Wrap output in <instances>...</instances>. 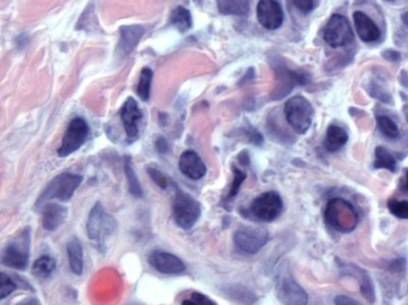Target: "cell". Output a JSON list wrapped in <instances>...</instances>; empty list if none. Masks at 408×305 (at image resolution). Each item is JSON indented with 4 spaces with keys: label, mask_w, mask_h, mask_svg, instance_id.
<instances>
[{
    "label": "cell",
    "mask_w": 408,
    "mask_h": 305,
    "mask_svg": "<svg viewBox=\"0 0 408 305\" xmlns=\"http://www.w3.org/2000/svg\"><path fill=\"white\" fill-rule=\"evenodd\" d=\"M89 126L87 122L82 117H75L71 120L65 133L58 154L61 158L69 156L77 152L87 141Z\"/></svg>",
    "instance_id": "cell-7"
},
{
    "label": "cell",
    "mask_w": 408,
    "mask_h": 305,
    "mask_svg": "<svg viewBox=\"0 0 408 305\" xmlns=\"http://www.w3.org/2000/svg\"><path fill=\"white\" fill-rule=\"evenodd\" d=\"M284 112L287 122L296 133L299 135L308 133L314 116L312 104L308 99L302 96L292 97L285 104Z\"/></svg>",
    "instance_id": "cell-6"
},
{
    "label": "cell",
    "mask_w": 408,
    "mask_h": 305,
    "mask_svg": "<svg viewBox=\"0 0 408 305\" xmlns=\"http://www.w3.org/2000/svg\"><path fill=\"white\" fill-rule=\"evenodd\" d=\"M232 171H233V182H232L231 188H230L229 194H228L227 200L232 201L236 198L240 190L241 185H242L244 180L246 179V173L241 171L240 169L237 168L236 166H232Z\"/></svg>",
    "instance_id": "cell-30"
},
{
    "label": "cell",
    "mask_w": 408,
    "mask_h": 305,
    "mask_svg": "<svg viewBox=\"0 0 408 305\" xmlns=\"http://www.w3.org/2000/svg\"><path fill=\"white\" fill-rule=\"evenodd\" d=\"M143 118V113L138 103L132 97H129L122 104L120 109V120L124 124L129 143L136 141L139 135V124Z\"/></svg>",
    "instance_id": "cell-12"
},
{
    "label": "cell",
    "mask_w": 408,
    "mask_h": 305,
    "mask_svg": "<svg viewBox=\"0 0 408 305\" xmlns=\"http://www.w3.org/2000/svg\"><path fill=\"white\" fill-rule=\"evenodd\" d=\"M403 188H405V190H408V170L407 171V174H405V183H403Z\"/></svg>",
    "instance_id": "cell-40"
},
{
    "label": "cell",
    "mask_w": 408,
    "mask_h": 305,
    "mask_svg": "<svg viewBox=\"0 0 408 305\" xmlns=\"http://www.w3.org/2000/svg\"><path fill=\"white\" fill-rule=\"evenodd\" d=\"M217 8L225 16H247L249 0H217Z\"/></svg>",
    "instance_id": "cell-22"
},
{
    "label": "cell",
    "mask_w": 408,
    "mask_h": 305,
    "mask_svg": "<svg viewBox=\"0 0 408 305\" xmlns=\"http://www.w3.org/2000/svg\"><path fill=\"white\" fill-rule=\"evenodd\" d=\"M31 251V229L26 227L12 238L1 253V264L6 268L25 271L29 266Z\"/></svg>",
    "instance_id": "cell-2"
},
{
    "label": "cell",
    "mask_w": 408,
    "mask_h": 305,
    "mask_svg": "<svg viewBox=\"0 0 408 305\" xmlns=\"http://www.w3.org/2000/svg\"><path fill=\"white\" fill-rule=\"evenodd\" d=\"M323 39L332 48L350 45L354 40L350 21L342 14H333L325 27Z\"/></svg>",
    "instance_id": "cell-8"
},
{
    "label": "cell",
    "mask_w": 408,
    "mask_h": 305,
    "mask_svg": "<svg viewBox=\"0 0 408 305\" xmlns=\"http://www.w3.org/2000/svg\"><path fill=\"white\" fill-rule=\"evenodd\" d=\"M400 80L401 84H402L403 87H405V88H408V76L405 71H402L400 73Z\"/></svg>",
    "instance_id": "cell-38"
},
{
    "label": "cell",
    "mask_w": 408,
    "mask_h": 305,
    "mask_svg": "<svg viewBox=\"0 0 408 305\" xmlns=\"http://www.w3.org/2000/svg\"><path fill=\"white\" fill-rule=\"evenodd\" d=\"M277 294L278 298L284 304H308V294L301 286L296 283L286 269L281 271L277 282Z\"/></svg>",
    "instance_id": "cell-11"
},
{
    "label": "cell",
    "mask_w": 408,
    "mask_h": 305,
    "mask_svg": "<svg viewBox=\"0 0 408 305\" xmlns=\"http://www.w3.org/2000/svg\"><path fill=\"white\" fill-rule=\"evenodd\" d=\"M144 27L142 25H122L120 27V37L118 41V51L122 56L130 54L136 47L142 36L144 35Z\"/></svg>",
    "instance_id": "cell-17"
},
{
    "label": "cell",
    "mask_w": 408,
    "mask_h": 305,
    "mask_svg": "<svg viewBox=\"0 0 408 305\" xmlns=\"http://www.w3.org/2000/svg\"><path fill=\"white\" fill-rule=\"evenodd\" d=\"M171 23L175 25L180 32L188 31L192 27V16L189 10L183 6L175 8L171 16Z\"/></svg>",
    "instance_id": "cell-25"
},
{
    "label": "cell",
    "mask_w": 408,
    "mask_h": 305,
    "mask_svg": "<svg viewBox=\"0 0 408 305\" xmlns=\"http://www.w3.org/2000/svg\"><path fill=\"white\" fill-rule=\"evenodd\" d=\"M268 240V232L264 228L243 227L234 234V242L243 253H259Z\"/></svg>",
    "instance_id": "cell-10"
},
{
    "label": "cell",
    "mask_w": 408,
    "mask_h": 305,
    "mask_svg": "<svg viewBox=\"0 0 408 305\" xmlns=\"http://www.w3.org/2000/svg\"><path fill=\"white\" fill-rule=\"evenodd\" d=\"M184 305H217V302H213L211 298L207 297L204 294L200 292H193L191 294L190 300H184L182 302Z\"/></svg>",
    "instance_id": "cell-33"
},
{
    "label": "cell",
    "mask_w": 408,
    "mask_h": 305,
    "mask_svg": "<svg viewBox=\"0 0 408 305\" xmlns=\"http://www.w3.org/2000/svg\"><path fill=\"white\" fill-rule=\"evenodd\" d=\"M382 56L384 57L386 60L391 61V63H395V61L400 60L401 58L400 52L393 49L383 51Z\"/></svg>",
    "instance_id": "cell-36"
},
{
    "label": "cell",
    "mask_w": 408,
    "mask_h": 305,
    "mask_svg": "<svg viewBox=\"0 0 408 305\" xmlns=\"http://www.w3.org/2000/svg\"><path fill=\"white\" fill-rule=\"evenodd\" d=\"M293 2L296 8L303 14H308L318 5V0H293Z\"/></svg>",
    "instance_id": "cell-34"
},
{
    "label": "cell",
    "mask_w": 408,
    "mask_h": 305,
    "mask_svg": "<svg viewBox=\"0 0 408 305\" xmlns=\"http://www.w3.org/2000/svg\"><path fill=\"white\" fill-rule=\"evenodd\" d=\"M179 169L186 177L200 180L206 175V165L197 152L187 150L179 159Z\"/></svg>",
    "instance_id": "cell-15"
},
{
    "label": "cell",
    "mask_w": 408,
    "mask_h": 305,
    "mask_svg": "<svg viewBox=\"0 0 408 305\" xmlns=\"http://www.w3.org/2000/svg\"><path fill=\"white\" fill-rule=\"evenodd\" d=\"M356 273V278L361 284V291L363 293V297L369 302H374L376 300L375 287H374L373 281L371 277L367 274V272L361 269H354Z\"/></svg>",
    "instance_id": "cell-26"
},
{
    "label": "cell",
    "mask_w": 408,
    "mask_h": 305,
    "mask_svg": "<svg viewBox=\"0 0 408 305\" xmlns=\"http://www.w3.org/2000/svg\"><path fill=\"white\" fill-rule=\"evenodd\" d=\"M202 216V205L191 194L175 186L173 217L175 224L184 230H190Z\"/></svg>",
    "instance_id": "cell-5"
},
{
    "label": "cell",
    "mask_w": 408,
    "mask_h": 305,
    "mask_svg": "<svg viewBox=\"0 0 408 305\" xmlns=\"http://www.w3.org/2000/svg\"><path fill=\"white\" fill-rule=\"evenodd\" d=\"M388 209L392 215L399 219H408V201L390 200L388 202Z\"/></svg>",
    "instance_id": "cell-31"
},
{
    "label": "cell",
    "mask_w": 408,
    "mask_h": 305,
    "mask_svg": "<svg viewBox=\"0 0 408 305\" xmlns=\"http://www.w3.org/2000/svg\"><path fill=\"white\" fill-rule=\"evenodd\" d=\"M325 218L328 224L341 233H350L356 228L359 215L352 203L341 198H335L328 203Z\"/></svg>",
    "instance_id": "cell-1"
},
{
    "label": "cell",
    "mask_w": 408,
    "mask_h": 305,
    "mask_svg": "<svg viewBox=\"0 0 408 305\" xmlns=\"http://www.w3.org/2000/svg\"><path fill=\"white\" fill-rule=\"evenodd\" d=\"M83 182V177L75 173H61L52 180L43 190L37 202L36 207H42L48 201L58 200L59 202H67L73 198L76 190Z\"/></svg>",
    "instance_id": "cell-3"
},
{
    "label": "cell",
    "mask_w": 408,
    "mask_h": 305,
    "mask_svg": "<svg viewBox=\"0 0 408 305\" xmlns=\"http://www.w3.org/2000/svg\"><path fill=\"white\" fill-rule=\"evenodd\" d=\"M348 139L350 137L345 129L332 124L328 127L323 146L327 151L335 152L341 150L347 144Z\"/></svg>",
    "instance_id": "cell-20"
},
{
    "label": "cell",
    "mask_w": 408,
    "mask_h": 305,
    "mask_svg": "<svg viewBox=\"0 0 408 305\" xmlns=\"http://www.w3.org/2000/svg\"><path fill=\"white\" fill-rule=\"evenodd\" d=\"M378 127L380 133L388 139H397L400 135L398 126L388 116L380 115L377 117Z\"/></svg>",
    "instance_id": "cell-28"
},
{
    "label": "cell",
    "mask_w": 408,
    "mask_h": 305,
    "mask_svg": "<svg viewBox=\"0 0 408 305\" xmlns=\"http://www.w3.org/2000/svg\"><path fill=\"white\" fill-rule=\"evenodd\" d=\"M401 19H402V22L405 23V25H407L408 27V12H405Z\"/></svg>",
    "instance_id": "cell-39"
},
{
    "label": "cell",
    "mask_w": 408,
    "mask_h": 305,
    "mask_svg": "<svg viewBox=\"0 0 408 305\" xmlns=\"http://www.w3.org/2000/svg\"><path fill=\"white\" fill-rule=\"evenodd\" d=\"M284 209V203L280 194L276 192H268L255 199L251 203V214L257 219L264 222L276 220Z\"/></svg>",
    "instance_id": "cell-9"
},
{
    "label": "cell",
    "mask_w": 408,
    "mask_h": 305,
    "mask_svg": "<svg viewBox=\"0 0 408 305\" xmlns=\"http://www.w3.org/2000/svg\"><path fill=\"white\" fill-rule=\"evenodd\" d=\"M67 253L72 272L77 276H81L84 272V251L78 237L73 236L69 239L67 245Z\"/></svg>",
    "instance_id": "cell-19"
},
{
    "label": "cell",
    "mask_w": 408,
    "mask_h": 305,
    "mask_svg": "<svg viewBox=\"0 0 408 305\" xmlns=\"http://www.w3.org/2000/svg\"><path fill=\"white\" fill-rule=\"evenodd\" d=\"M257 14L261 25L270 31L279 29L284 21V12L277 0H259Z\"/></svg>",
    "instance_id": "cell-14"
},
{
    "label": "cell",
    "mask_w": 408,
    "mask_h": 305,
    "mask_svg": "<svg viewBox=\"0 0 408 305\" xmlns=\"http://www.w3.org/2000/svg\"><path fill=\"white\" fill-rule=\"evenodd\" d=\"M335 304H359L358 302H355V300H351V298L347 297V296L340 295L337 296L335 298Z\"/></svg>",
    "instance_id": "cell-37"
},
{
    "label": "cell",
    "mask_w": 408,
    "mask_h": 305,
    "mask_svg": "<svg viewBox=\"0 0 408 305\" xmlns=\"http://www.w3.org/2000/svg\"><path fill=\"white\" fill-rule=\"evenodd\" d=\"M69 209L56 203H46L42 205L41 223L46 231L58 230L67 221Z\"/></svg>",
    "instance_id": "cell-16"
},
{
    "label": "cell",
    "mask_w": 408,
    "mask_h": 305,
    "mask_svg": "<svg viewBox=\"0 0 408 305\" xmlns=\"http://www.w3.org/2000/svg\"><path fill=\"white\" fill-rule=\"evenodd\" d=\"M56 270V262L52 256H42L34 262L32 274L36 278L46 280L52 276Z\"/></svg>",
    "instance_id": "cell-23"
},
{
    "label": "cell",
    "mask_w": 408,
    "mask_h": 305,
    "mask_svg": "<svg viewBox=\"0 0 408 305\" xmlns=\"http://www.w3.org/2000/svg\"><path fill=\"white\" fill-rule=\"evenodd\" d=\"M117 228V222L109 215L103 203L97 202L93 205L88 216L87 234L89 239L96 243L101 251H105V241L113 235Z\"/></svg>",
    "instance_id": "cell-4"
},
{
    "label": "cell",
    "mask_w": 408,
    "mask_h": 305,
    "mask_svg": "<svg viewBox=\"0 0 408 305\" xmlns=\"http://www.w3.org/2000/svg\"><path fill=\"white\" fill-rule=\"evenodd\" d=\"M384 1L391 2V1H394V0H384Z\"/></svg>",
    "instance_id": "cell-41"
},
{
    "label": "cell",
    "mask_w": 408,
    "mask_h": 305,
    "mask_svg": "<svg viewBox=\"0 0 408 305\" xmlns=\"http://www.w3.org/2000/svg\"><path fill=\"white\" fill-rule=\"evenodd\" d=\"M148 262L154 270L164 275H180L185 272L186 266L181 258L168 251H154L148 256Z\"/></svg>",
    "instance_id": "cell-13"
},
{
    "label": "cell",
    "mask_w": 408,
    "mask_h": 305,
    "mask_svg": "<svg viewBox=\"0 0 408 305\" xmlns=\"http://www.w3.org/2000/svg\"><path fill=\"white\" fill-rule=\"evenodd\" d=\"M355 29L361 41L365 43L378 41L380 37V32L374 21L363 12H355L353 14Z\"/></svg>",
    "instance_id": "cell-18"
},
{
    "label": "cell",
    "mask_w": 408,
    "mask_h": 305,
    "mask_svg": "<svg viewBox=\"0 0 408 305\" xmlns=\"http://www.w3.org/2000/svg\"><path fill=\"white\" fill-rule=\"evenodd\" d=\"M18 288V283H17L14 278H12L10 275L1 272V274H0V300H6Z\"/></svg>",
    "instance_id": "cell-29"
},
{
    "label": "cell",
    "mask_w": 408,
    "mask_h": 305,
    "mask_svg": "<svg viewBox=\"0 0 408 305\" xmlns=\"http://www.w3.org/2000/svg\"><path fill=\"white\" fill-rule=\"evenodd\" d=\"M146 171H147V174L151 178L152 181H153L158 188H162V190H167V188H168V178H167L166 175H164L160 169L156 168V167L149 166L147 167Z\"/></svg>",
    "instance_id": "cell-32"
},
{
    "label": "cell",
    "mask_w": 408,
    "mask_h": 305,
    "mask_svg": "<svg viewBox=\"0 0 408 305\" xmlns=\"http://www.w3.org/2000/svg\"><path fill=\"white\" fill-rule=\"evenodd\" d=\"M152 78L153 73L149 67H144L140 73L138 87H137V95L142 101H148L150 98V88H151Z\"/></svg>",
    "instance_id": "cell-27"
},
{
    "label": "cell",
    "mask_w": 408,
    "mask_h": 305,
    "mask_svg": "<svg viewBox=\"0 0 408 305\" xmlns=\"http://www.w3.org/2000/svg\"><path fill=\"white\" fill-rule=\"evenodd\" d=\"M124 171L127 181H128L129 192H130L131 196L136 199L143 198L144 192H143L140 180L137 177L136 171H135L134 166H133L132 158L130 156L124 157Z\"/></svg>",
    "instance_id": "cell-21"
},
{
    "label": "cell",
    "mask_w": 408,
    "mask_h": 305,
    "mask_svg": "<svg viewBox=\"0 0 408 305\" xmlns=\"http://www.w3.org/2000/svg\"><path fill=\"white\" fill-rule=\"evenodd\" d=\"M154 146H155V150L158 154L166 155L170 152V144H169L168 139L166 137H158L156 139Z\"/></svg>",
    "instance_id": "cell-35"
},
{
    "label": "cell",
    "mask_w": 408,
    "mask_h": 305,
    "mask_svg": "<svg viewBox=\"0 0 408 305\" xmlns=\"http://www.w3.org/2000/svg\"><path fill=\"white\" fill-rule=\"evenodd\" d=\"M375 155L376 169H387V170L391 171V172H395L396 171V160H395L394 157L392 156V154L388 150L385 149L382 146H379L376 149Z\"/></svg>",
    "instance_id": "cell-24"
}]
</instances>
